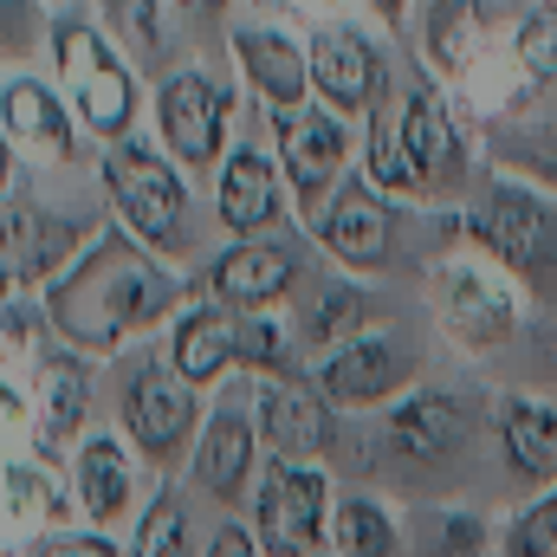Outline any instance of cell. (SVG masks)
Segmentation results:
<instances>
[{"label":"cell","mask_w":557,"mask_h":557,"mask_svg":"<svg viewBox=\"0 0 557 557\" xmlns=\"http://www.w3.org/2000/svg\"><path fill=\"white\" fill-rule=\"evenodd\" d=\"M33 557H117L104 539H46Z\"/></svg>","instance_id":"obj_37"},{"label":"cell","mask_w":557,"mask_h":557,"mask_svg":"<svg viewBox=\"0 0 557 557\" xmlns=\"http://www.w3.org/2000/svg\"><path fill=\"white\" fill-rule=\"evenodd\" d=\"M33 20H39V13H33V0H26V7H20V0H7V52H20V46L33 39Z\"/></svg>","instance_id":"obj_38"},{"label":"cell","mask_w":557,"mask_h":557,"mask_svg":"<svg viewBox=\"0 0 557 557\" xmlns=\"http://www.w3.org/2000/svg\"><path fill=\"white\" fill-rule=\"evenodd\" d=\"M39 512H46V480H39V473H26V467L13 460V467H7V525L20 532V519L33 525Z\"/></svg>","instance_id":"obj_35"},{"label":"cell","mask_w":557,"mask_h":557,"mask_svg":"<svg viewBox=\"0 0 557 557\" xmlns=\"http://www.w3.org/2000/svg\"><path fill=\"white\" fill-rule=\"evenodd\" d=\"M506 156H512V162H525V169H539V175H552V182H557V137H545V143H506Z\"/></svg>","instance_id":"obj_36"},{"label":"cell","mask_w":557,"mask_h":557,"mask_svg":"<svg viewBox=\"0 0 557 557\" xmlns=\"http://www.w3.org/2000/svg\"><path fill=\"white\" fill-rule=\"evenodd\" d=\"M182 7H195V13H214V7H227V0H182Z\"/></svg>","instance_id":"obj_42"},{"label":"cell","mask_w":557,"mask_h":557,"mask_svg":"<svg viewBox=\"0 0 557 557\" xmlns=\"http://www.w3.org/2000/svg\"><path fill=\"white\" fill-rule=\"evenodd\" d=\"M285 7H305V13H331L337 0H285Z\"/></svg>","instance_id":"obj_40"},{"label":"cell","mask_w":557,"mask_h":557,"mask_svg":"<svg viewBox=\"0 0 557 557\" xmlns=\"http://www.w3.org/2000/svg\"><path fill=\"white\" fill-rule=\"evenodd\" d=\"M499 441L519 480H557V416L539 403H506L499 409Z\"/></svg>","instance_id":"obj_24"},{"label":"cell","mask_w":557,"mask_h":557,"mask_svg":"<svg viewBox=\"0 0 557 557\" xmlns=\"http://www.w3.org/2000/svg\"><path fill=\"white\" fill-rule=\"evenodd\" d=\"M169 305H175V285H169L162 267L143 253V240L131 227H124V234H117V227L98 234V240L59 273L52 298H46L59 337L78 344V350H111L117 337H131L137 324L162 318Z\"/></svg>","instance_id":"obj_1"},{"label":"cell","mask_w":557,"mask_h":557,"mask_svg":"<svg viewBox=\"0 0 557 557\" xmlns=\"http://www.w3.org/2000/svg\"><path fill=\"white\" fill-rule=\"evenodd\" d=\"M234 344H240V363H253V370H273V376L292 370V344H285V331L267 324V318L234 324Z\"/></svg>","instance_id":"obj_33"},{"label":"cell","mask_w":557,"mask_h":557,"mask_svg":"<svg viewBox=\"0 0 557 557\" xmlns=\"http://www.w3.org/2000/svg\"><path fill=\"white\" fill-rule=\"evenodd\" d=\"M104 182H111V201H117L124 227L149 253H182L188 247V188L162 156H149L143 143H111Z\"/></svg>","instance_id":"obj_2"},{"label":"cell","mask_w":557,"mask_h":557,"mask_svg":"<svg viewBox=\"0 0 557 557\" xmlns=\"http://www.w3.org/2000/svg\"><path fill=\"white\" fill-rule=\"evenodd\" d=\"M460 428H467V416H460L454 396H409L389 416V447L403 460H416V467H434V460H447L460 447Z\"/></svg>","instance_id":"obj_18"},{"label":"cell","mask_w":557,"mask_h":557,"mask_svg":"<svg viewBox=\"0 0 557 557\" xmlns=\"http://www.w3.org/2000/svg\"><path fill=\"white\" fill-rule=\"evenodd\" d=\"M253 428L240 409H221V416L208 421V434H201V454H195V480L214 493V499H234L240 486H247V473H253Z\"/></svg>","instance_id":"obj_20"},{"label":"cell","mask_w":557,"mask_h":557,"mask_svg":"<svg viewBox=\"0 0 557 557\" xmlns=\"http://www.w3.org/2000/svg\"><path fill=\"white\" fill-rule=\"evenodd\" d=\"M376 85H383V65H376V52H370L363 33L324 26V33L311 39V91H324V104H331L337 117L376 104Z\"/></svg>","instance_id":"obj_9"},{"label":"cell","mask_w":557,"mask_h":557,"mask_svg":"<svg viewBox=\"0 0 557 557\" xmlns=\"http://www.w3.org/2000/svg\"><path fill=\"white\" fill-rule=\"evenodd\" d=\"M78 506L104 525L131 506V454L111 441V434H91L78 447Z\"/></svg>","instance_id":"obj_23"},{"label":"cell","mask_w":557,"mask_h":557,"mask_svg":"<svg viewBox=\"0 0 557 557\" xmlns=\"http://www.w3.org/2000/svg\"><path fill=\"white\" fill-rule=\"evenodd\" d=\"M480 0H434L428 7V59L441 72H467V59L480 52Z\"/></svg>","instance_id":"obj_25"},{"label":"cell","mask_w":557,"mask_h":557,"mask_svg":"<svg viewBox=\"0 0 557 557\" xmlns=\"http://www.w3.org/2000/svg\"><path fill=\"white\" fill-rule=\"evenodd\" d=\"M124 416H131V434H137L143 454H175L182 434L195 428V383L143 363L137 383L124 389Z\"/></svg>","instance_id":"obj_10"},{"label":"cell","mask_w":557,"mask_h":557,"mask_svg":"<svg viewBox=\"0 0 557 557\" xmlns=\"http://www.w3.org/2000/svg\"><path fill=\"white\" fill-rule=\"evenodd\" d=\"M467 227H473V240L493 247V260H506L512 273L545 278L557 267V214L539 195L512 188V182H493V188L473 201Z\"/></svg>","instance_id":"obj_4"},{"label":"cell","mask_w":557,"mask_h":557,"mask_svg":"<svg viewBox=\"0 0 557 557\" xmlns=\"http://www.w3.org/2000/svg\"><path fill=\"white\" fill-rule=\"evenodd\" d=\"M169 357H175L182 383H214L227 363H240V344H234V324L221 311H182V324L169 337Z\"/></svg>","instance_id":"obj_22"},{"label":"cell","mask_w":557,"mask_h":557,"mask_svg":"<svg viewBox=\"0 0 557 557\" xmlns=\"http://www.w3.org/2000/svg\"><path fill=\"white\" fill-rule=\"evenodd\" d=\"M0 117H7V143H13V149H26V156H72V117L52 104L46 85L7 78Z\"/></svg>","instance_id":"obj_17"},{"label":"cell","mask_w":557,"mask_h":557,"mask_svg":"<svg viewBox=\"0 0 557 557\" xmlns=\"http://www.w3.org/2000/svg\"><path fill=\"white\" fill-rule=\"evenodd\" d=\"M273 214H278L273 162H267L260 149H234L227 169H221V221L240 227V234H253V227H267Z\"/></svg>","instance_id":"obj_21"},{"label":"cell","mask_w":557,"mask_h":557,"mask_svg":"<svg viewBox=\"0 0 557 557\" xmlns=\"http://www.w3.org/2000/svg\"><path fill=\"white\" fill-rule=\"evenodd\" d=\"M370 7H376L383 20H403V0H370Z\"/></svg>","instance_id":"obj_41"},{"label":"cell","mask_w":557,"mask_h":557,"mask_svg":"<svg viewBox=\"0 0 557 557\" xmlns=\"http://www.w3.org/2000/svg\"><path fill=\"white\" fill-rule=\"evenodd\" d=\"M337 557H396L389 512L370 506V499H344L337 506Z\"/></svg>","instance_id":"obj_29"},{"label":"cell","mask_w":557,"mask_h":557,"mask_svg":"<svg viewBox=\"0 0 557 557\" xmlns=\"http://www.w3.org/2000/svg\"><path fill=\"white\" fill-rule=\"evenodd\" d=\"M409 370H416L409 350H396V344H383V337H350V344H337V350L318 363V396L337 403V409H370V403H383L389 389H403Z\"/></svg>","instance_id":"obj_8"},{"label":"cell","mask_w":557,"mask_h":557,"mask_svg":"<svg viewBox=\"0 0 557 557\" xmlns=\"http://www.w3.org/2000/svg\"><path fill=\"white\" fill-rule=\"evenodd\" d=\"M208 557H260V545H253L240 525H221V532H214V545H208Z\"/></svg>","instance_id":"obj_39"},{"label":"cell","mask_w":557,"mask_h":557,"mask_svg":"<svg viewBox=\"0 0 557 557\" xmlns=\"http://www.w3.org/2000/svg\"><path fill=\"white\" fill-rule=\"evenodd\" d=\"M324 512H331V493H324V473L298 467V460H278L260 486V545L273 557H311L324 539Z\"/></svg>","instance_id":"obj_6"},{"label":"cell","mask_w":557,"mask_h":557,"mask_svg":"<svg viewBox=\"0 0 557 557\" xmlns=\"http://www.w3.org/2000/svg\"><path fill=\"white\" fill-rule=\"evenodd\" d=\"M234 59L247 65V78L273 98L278 111H298V98L311 91V52H298L273 26H240L234 33Z\"/></svg>","instance_id":"obj_16"},{"label":"cell","mask_w":557,"mask_h":557,"mask_svg":"<svg viewBox=\"0 0 557 557\" xmlns=\"http://www.w3.org/2000/svg\"><path fill=\"white\" fill-rule=\"evenodd\" d=\"M363 324V292H350V285H331L324 298H318V311L305 318V337H318V344H331V337H344L350 344V331Z\"/></svg>","instance_id":"obj_32"},{"label":"cell","mask_w":557,"mask_h":557,"mask_svg":"<svg viewBox=\"0 0 557 557\" xmlns=\"http://www.w3.org/2000/svg\"><path fill=\"white\" fill-rule=\"evenodd\" d=\"M292 278H298V260L285 253V247H267V240H247V247H234V253H221L214 260V298L221 305H234V311H260V305H273L292 292Z\"/></svg>","instance_id":"obj_14"},{"label":"cell","mask_w":557,"mask_h":557,"mask_svg":"<svg viewBox=\"0 0 557 557\" xmlns=\"http://www.w3.org/2000/svg\"><path fill=\"white\" fill-rule=\"evenodd\" d=\"M278 149H285V175L298 195H318L344 156H350V131L337 124V111H278Z\"/></svg>","instance_id":"obj_11"},{"label":"cell","mask_w":557,"mask_h":557,"mask_svg":"<svg viewBox=\"0 0 557 557\" xmlns=\"http://www.w3.org/2000/svg\"><path fill=\"white\" fill-rule=\"evenodd\" d=\"M85 409H91L85 370H72V363H46V370H39V441L59 447V441L85 421Z\"/></svg>","instance_id":"obj_26"},{"label":"cell","mask_w":557,"mask_h":557,"mask_svg":"<svg viewBox=\"0 0 557 557\" xmlns=\"http://www.w3.org/2000/svg\"><path fill=\"white\" fill-rule=\"evenodd\" d=\"M98 7H104L111 33L137 52L143 65H162L169 59V26H162V7L156 0H98Z\"/></svg>","instance_id":"obj_28"},{"label":"cell","mask_w":557,"mask_h":557,"mask_svg":"<svg viewBox=\"0 0 557 557\" xmlns=\"http://www.w3.org/2000/svg\"><path fill=\"white\" fill-rule=\"evenodd\" d=\"M512 52H519V65L532 72V78H557V0L545 7H532L525 20H519V39H512Z\"/></svg>","instance_id":"obj_31"},{"label":"cell","mask_w":557,"mask_h":557,"mask_svg":"<svg viewBox=\"0 0 557 557\" xmlns=\"http://www.w3.org/2000/svg\"><path fill=\"white\" fill-rule=\"evenodd\" d=\"M260 434L273 441L278 460H311V454H324V441H331V409H324V396H311L305 383L273 376L267 396H260Z\"/></svg>","instance_id":"obj_13"},{"label":"cell","mask_w":557,"mask_h":557,"mask_svg":"<svg viewBox=\"0 0 557 557\" xmlns=\"http://www.w3.org/2000/svg\"><path fill=\"white\" fill-rule=\"evenodd\" d=\"M131 557H188V506L175 493H162L137 525V545Z\"/></svg>","instance_id":"obj_30"},{"label":"cell","mask_w":557,"mask_h":557,"mask_svg":"<svg viewBox=\"0 0 557 557\" xmlns=\"http://www.w3.org/2000/svg\"><path fill=\"white\" fill-rule=\"evenodd\" d=\"M506 557H557V493L545 499V506H532V512L512 525Z\"/></svg>","instance_id":"obj_34"},{"label":"cell","mask_w":557,"mask_h":557,"mask_svg":"<svg viewBox=\"0 0 557 557\" xmlns=\"http://www.w3.org/2000/svg\"><path fill=\"white\" fill-rule=\"evenodd\" d=\"M227 117H234V91H227V85H214L208 72H175V78L156 91V124H162V143H169L188 169H208V162L221 156Z\"/></svg>","instance_id":"obj_5"},{"label":"cell","mask_w":557,"mask_h":557,"mask_svg":"<svg viewBox=\"0 0 557 557\" xmlns=\"http://www.w3.org/2000/svg\"><path fill=\"white\" fill-rule=\"evenodd\" d=\"M324 247L344 260V267H383L389 260V240H396V214L376 201V188H363V182H350L337 201H331V214H324Z\"/></svg>","instance_id":"obj_12"},{"label":"cell","mask_w":557,"mask_h":557,"mask_svg":"<svg viewBox=\"0 0 557 557\" xmlns=\"http://www.w3.org/2000/svg\"><path fill=\"white\" fill-rule=\"evenodd\" d=\"M434 311H441V324H447L460 344H473V350L506 344L512 324H519L512 292L493 273H480V267H441V273H434Z\"/></svg>","instance_id":"obj_7"},{"label":"cell","mask_w":557,"mask_h":557,"mask_svg":"<svg viewBox=\"0 0 557 557\" xmlns=\"http://www.w3.org/2000/svg\"><path fill=\"white\" fill-rule=\"evenodd\" d=\"M370 188H383V195H421L416 156L403 143V117H389V104H376V124H370Z\"/></svg>","instance_id":"obj_27"},{"label":"cell","mask_w":557,"mask_h":557,"mask_svg":"<svg viewBox=\"0 0 557 557\" xmlns=\"http://www.w3.org/2000/svg\"><path fill=\"white\" fill-rule=\"evenodd\" d=\"M72 247H78L72 221H52V214H39V208L7 201V278H13V285L46 278L52 273V260L72 253Z\"/></svg>","instance_id":"obj_19"},{"label":"cell","mask_w":557,"mask_h":557,"mask_svg":"<svg viewBox=\"0 0 557 557\" xmlns=\"http://www.w3.org/2000/svg\"><path fill=\"white\" fill-rule=\"evenodd\" d=\"M396 117H403V143H409V156H416L421 188H454V182H460V137H454L447 104H441L428 85H416Z\"/></svg>","instance_id":"obj_15"},{"label":"cell","mask_w":557,"mask_h":557,"mask_svg":"<svg viewBox=\"0 0 557 557\" xmlns=\"http://www.w3.org/2000/svg\"><path fill=\"white\" fill-rule=\"evenodd\" d=\"M52 52H59V72H65L72 98H78L85 131L117 143L131 131V117H137V78L124 72V59H117V52L104 46V33L85 26V20H59Z\"/></svg>","instance_id":"obj_3"}]
</instances>
